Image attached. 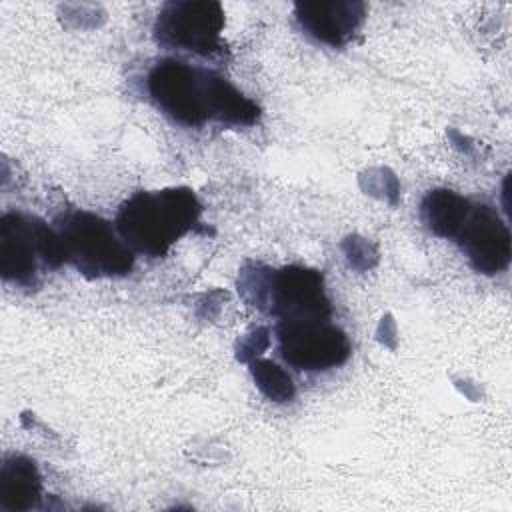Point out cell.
I'll use <instances>...</instances> for the list:
<instances>
[{
  "label": "cell",
  "instance_id": "3",
  "mask_svg": "<svg viewBox=\"0 0 512 512\" xmlns=\"http://www.w3.org/2000/svg\"><path fill=\"white\" fill-rule=\"evenodd\" d=\"M66 262L88 278H118L134 268V250L120 238L116 226L94 212L72 210L58 218Z\"/></svg>",
  "mask_w": 512,
  "mask_h": 512
},
{
  "label": "cell",
  "instance_id": "6",
  "mask_svg": "<svg viewBox=\"0 0 512 512\" xmlns=\"http://www.w3.org/2000/svg\"><path fill=\"white\" fill-rule=\"evenodd\" d=\"M262 312L284 320H328L332 314L324 276L308 266L272 268Z\"/></svg>",
  "mask_w": 512,
  "mask_h": 512
},
{
  "label": "cell",
  "instance_id": "8",
  "mask_svg": "<svg viewBox=\"0 0 512 512\" xmlns=\"http://www.w3.org/2000/svg\"><path fill=\"white\" fill-rule=\"evenodd\" d=\"M294 16L308 36L336 48L354 36L366 16V4L360 0L296 2Z\"/></svg>",
  "mask_w": 512,
  "mask_h": 512
},
{
  "label": "cell",
  "instance_id": "14",
  "mask_svg": "<svg viewBox=\"0 0 512 512\" xmlns=\"http://www.w3.org/2000/svg\"><path fill=\"white\" fill-rule=\"evenodd\" d=\"M342 252H344V258H346L348 266L358 270V272H366V270L374 268L376 262H378L376 246L370 240H366L364 236H358V234L346 236L342 240Z\"/></svg>",
  "mask_w": 512,
  "mask_h": 512
},
{
  "label": "cell",
  "instance_id": "10",
  "mask_svg": "<svg viewBox=\"0 0 512 512\" xmlns=\"http://www.w3.org/2000/svg\"><path fill=\"white\" fill-rule=\"evenodd\" d=\"M42 498V476L32 458L8 454L0 464V508L26 512Z\"/></svg>",
  "mask_w": 512,
  "mask_h": 512
},
{
  "label": "cell",
  "instance_id": "2",
  "mask_svg": "<svg viewBox=\"0 0 512 512\" xmlns=\"http://www.w3.org/2000/svg\"><path fill=\"white\" fill-rule=\"evenodd\" d=\"M220 80L222 76L214 70L164 58L150 68L146 90L170 120L186 128H198L216 120Z\"/></svg>",
  "mask_w": 512,
  "mask_h": 512
},
{
  "label": "cell",
  "instance_id": "7",
  "mask_svg": "<svg viewBox=\"0 0 512 512\" xmlns=\"http://www.w3.org/2000/svg\"><path fill=\"white\" fill-rule=\"evenodd\" d=\"M458 244L470 266L486 276H494L508 268L512 256V238L508 224L496 208L476 204L458 234Z\"/></svg>",
  "mask_w": 512,
  "mask_h": 512
},
{
  "label": "cell",
  "instance_id": "1",
  "mask_svg": "<svg viewBox=\"0 0 512 512\" xmlns=\"http://www.w3.org/2000/svg\"><path fill=\"white\" fill-rule=\"evenodd\" d=\"M202 204L192 188L172 186L138 192L116 214L120 238L140 254L160 258L200 220Z\"/></svg>",
  "mask_w": 512,
  "mask_h": 512
},
{
  "label": "cell",
  "instance_id": "5",
  "mask_svg": "<svg viewBox=\"0 0 512 512\" xmlns=\"http://www.w3.org/2000/svg\"><path fill=\"white\" fill-rule=\"evenodd\" d=\"M276 336L282 358L304 372L342 366L352 352L346 332L328 320H284Z\"/></svg>",
  "mask_w": 512,
  "mask_h": 512
},
{
  "label": "cell",
  "instance_id": "15",
  "mask_svg": "<svg viewBox=\"0 0 512 512\" xmlns=\"http://www.w3.org/2000/svg\"><path fill=\"white\" fill-rule=\"evenodd\" d=\"M270 344V332L268 328L264 326H258V328H252L250 332L242 334L236 342V358L240 362H246L250 364L252 360L260 358V354L268 348Z\"/></svg>",
  "mask_w": 512,
  "mask_h": 512
},
{
  "label": "cell",
  "instance_id": "9",
  "mask_svg": "<svg viewBox=\"0 0 512 512\" xmlns=\"http://www.w3.org/2000/svg\"><path fill=\"white\" fill-rule=\"evenodd\" d=\"M40 252L32 216L6 212L0 218V276L6 282L30 286L36 276Z\"/></svg>",
  "mask_w": 512,
  "mask_h": 512
},
{
  "label": "cell",
  "instance_id": "16",
  "mask_svg": "<svg viewBox=\"0 0 512 512\" xmlns=\"http://www.w3.org/2000/svg\"><path fill=\"white\" fill-rule=\"evenodd\" d=\"M378 340L384 342V344L390 346V348L396 346V344H394V340H396V324H394V320H392L390 314L382 316V320H380V326H378Z\"/></svg>",
  "mask_w": 512,
  "mask_h": 512
},
{
  "label": "cell",
  "instance_id": "11",
  "mask_svg": "<svg viewBox=\"0 0 512 512\" xmlns=\"http://www.w3.org/2000/svg\"><path fill=\"white\" fill-rule=\"evenodd\" d=\"M472 204L450 188L428 190L420 202L422 224L440 238H458Z\"/></svg>",
  "mask_w": 512,
  "mask_h": 512
},
{
  "label": "cell",
  "instance_id": "13",
  "mask_svg": "<svg viewBox=\"0 0 512 512\" xmlns=\"http://www.w3.org/2000/svg\"><path fill=\"white\" fill-rule=\"evenodd\" d=\"M360 188L370 194L376 196L380 200H386L390 204H396L398 194H400V182L396 178V174L388 168H368L366 172L360 174Z\"/></svg>",
  "mask_w": 512,
  "mask_h": 512
},
{
  "label": "cell",
  "instance_id": "4",
  "mask_svg": "<svg viewBox=\"0 0 512 512\" xmlns=\"http://www.w3.org/2000/svg\"><path fill=\"white\" fill-rule=\"evenodd\" d=\"M224 10L212 0H178L160 8L154 22V38L170 50L198 56H214L224 50Z\"/></svg>",
  "mask_w": 512,
  "mask_h": 512
},
{
  "label": "cell",
  "instance_id": "12",
  "mask_svg": "<svg viewBox=\"0 0 512 512\" xmlns=\"http://www.w3.org/2000/svg\"><path fill=\"white\" fill-rule=\"evenodd\" d=\"M248 366H250L254 384L268 400L284 404L294 398V394H296L294 382L282 366H278L276 362L266 360V358H256Z\"/></svg>",
  "mask_w": 512,
  "mask_h": 512
}]
</instances>
